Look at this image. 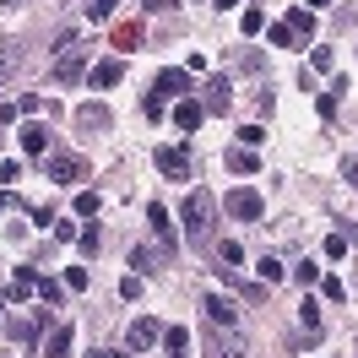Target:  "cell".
I'll list each match as a JSON object with an SVG mask.
<instances>
[{
    "label": "cell",
    "instance_id": "ab89813d",
    "mask_svg": "<svg viewBox=\"0 0 358 358\" xmlns=\"http://www.w3.org/2000/svg\"><path fill=\"white\" fill-rule=\"evenodd\" d=\"M22 174V163H17V157H6V163H0V179H17Z\"/></svg>",
    "mask_w": 358,
    "mask_h": 358
},
{
    "label": "cell",
    "instance_id": "ee69618b",
    "mask_svg": "<svg viewBox=\"0 0 358 358\" xmlns=\"http://www.w3.org/2000/svg\"><path fill=\"white\" fill-rule=\"evenodd\" d=\"M0 6H27V0H0Z\"/></svg>",
    "mask_w": 358,
    "mask_h": 358
},
{
    "label": "cell",
    "instance_id": "e0dca14e",
    "mask_svg": "<svg viewBox=\"0 0 358 358\" xmlns=\"http://www.w3.org/2000/svg\"><path fill=\"white\" fill-rule=\"evenodd\" d=\"M17 66H22V44H11V38H6V44H0V82H6Z\"/></svg>",
    "mask_w": 358,
    "mask_h": 358
},
{
    "label": "cell",
    "instance_id": "3957f363",
    "mask_svg": "<svg viewBox=\"0 0 358 358\" xmlns=\"http://www.w3.org/2000/svg\"><path fill=\"white\" fill-rule=\"evenodd\" d=\"M44 174L55 179V185H76V179L87 174V157H76V152H44Z\"/></svg>",
    "mask_w": 358,
    "mask_h": 358
},
{
    "label": "cell",
    "instance_id": "ac0fdd59",
    "mask_svg": "<svg viewBox=\"0 0 358 358\" xmlns=\"http://www.w3.org/2000/svg\"><path fill=\"white\" fill-rule=\"evenodd\" d=\"M228 169H234V174H255V169H261V157L250 152V147H239V152H228Z\"/></svg>",
    "mask_w": 358,
    "mask_h": 358
},
{
    "label": "cell",
    "instance_id": "7bdbcfd3",
    "mask_svg": "<svg viewBox=\"0 0 358 358\" xmlns=\"http://www.w3.org/2000/svg\"><path fill=\"white\" fill-rule=\"evenodd\" d=\"M348 179H353V185H358V163H348Z\"/></svg>",
    "mask_w": 358,
    "mask_h": 358
},
{
    "label": "cell",
    "instance_id": "1f68e13d",
    "mask_svg": "<svg viewBox=\"0 0 358 358\" xmlns=\"http://www.w3.org/2000/svg\"><path fill=\"white\" fill-rule=\"evenodd\" d=\"M239 141H245L250 152H255V147H261V141H266V131H261V125H245V131H239Z\"/></svg>",
    "mask_w": 358,
    "mask_h": 358
},
{
    "label": "cell",
    "instance_id": "60d3db41",
    "mask_svg": "<svg viewBox=\"0 0 358 358\" xmlns=\"http://www.w3.org/2000/svg\"><path fill=\"white\" fill-rule=\"evenodd\" d=\"M141 6H152V11H169V6H174V0H141Z\"/></svg>",
    "mask_w": 358,
    "mask_h": 358
},
{
    "label": "cell",
    "instance_id": "ffe728a7",
    "mask_svg": "<svg viewBox=\"0 0 358 358\" xmlns=\"http://www.w3.org/2000/svg\"><path fill=\"white\" fill-rule=\"evenodd\" d=\"M141 44V22H120L114 27V49H136Z\"/></svg>",
    "mask_w": 358,
    "mask_h": 358
},
{
    "label": "cell",
    "instance_id": "52a82bcc",
    "mask_svg": "<svg viewBox=\"0 0 358 358\" xmlns=\"http://www.w3.org/2000/svg\"><path fill=\"white\" fill-rule=\"evenodd\" d=\"M17 141H22V152H27V157H44V152H49V125H38V120H27Z\"/></svg>",
    "mask_w": 358,
    "mask_h": 358
},
{
    "label": "cell",
    "instance_id": "f6af8a7d",
    "mask_svg": "<svg viewBox=\"0 0 358 358\" xmlns=\"http://www.w3.org/2000/svg\"><path fill=\"white\" fill-rule=\"evenodd\" d=\"M310 6H331V0H310Z\"/></svg>",
    "mask_w": 358,
    "mask_h": 358
},
{
    "label": "cell",
    "instance_id": "603a6c76",
    "mask_svg": "<svg viewBox=\"0 0 358 358\" xmlns=\"http://www.w3.org/2000/svg\"><path fill=\"white\" fill-rule=\"evenodd\" d=\"M131 266H136V271H157V250H147V245H131Z\"/></svg>",
    "mask_w": 358,
    "mask_h": 358
},
{
    "label": "cell",
    "instance_id": "4dcf8cb0",
    "mask_svg": "<svg viewBox=\"0 0 358 358\" xmlns=\"http://www.w3.org/2000/svg\"><path fill=\"white\" fill-rule=\"evenodd\" d=\"M239 27H245V33H261V27H266V17H261V11H255V6H250L245 17H239Z\"/></svg>",
    "mask_w": 358,
    "mask_h": 358
},
{
    "label": "cell",
    "instance_id": "6da1fadb",
    "mask_svg": "<svg viewBox=\"0 0 358 358\" xmlns=\"http://www.w3.org/2000/svg\"><path fill=\"white\" fill-rule=\"evenodd\" d=\"M179 223H185V239H190V245H212L217 196H212V190H190V196H185V212H179Z\"/></svg>",
    "mask_w": 358,
    "mask_h": 358
},
{
    "label": "cell",
    "instance_id": "83f0119b",
    "mask_svg": "<svg viewBox=\"0 0 358 358\" xmlns=\"http://www.w3.org/2000/svg\"><path fill=\"white\" fill-rule=\"evenodd\" d=\"M98 206H103V201H98L92 190H82V196H76V212H82V217H98Z\"/></svg>",
    "mask_w": 358,
    "mask_h": 358
},
{
    "label": "cell",
    "instance_id": "8d00e7d4",
    "mask_svg": "<svg viewBox=\"0 0 358 358\" xmlns=\"http://www.w3.org/2000/svg\"><path fill=\"white\" fill-rule=\"evenodd\" d=\"M310 66L315 71H331V49H310Z\"/></svg>",
    "mask_w": 358,
    "mask_h": 358
},
{
    "label": "cell",
    "instance_id": "c3c4849f",
    "mask_svg": "<svg viewBox=\"0 0 358 358\" xmlns=\"http://www.w3.org/2000/svg\"><path fill=\"white\" fill-rule=\"evenodd\" d=\"M0 310H6V304H0ZM0 320H6V315H0Z\"/></svg>",
    "mask_w": 358,
    "mask_h": 358
},
{
    "label": "cell",
    "instance_id": "d4e9b609",
    "mask_svg": "<svg viewBox=\"0 0 358 358\" xmlns=\"http://www.w3.org/2000/svg\"><path fill=\"white\" fill-rule=\"evenodd\" d=\"M114 6H120V0H87V22H109Z\"/></svg>",
    "mask_w": 358,
    "mask_h": 358
},
{
    "label": "cell",
    "instance_id": "ba28073f",
    "mask_svg": "<svg viewBox=\"0 0 358 358\" xmlns=\"http://www.w3.org/2000/svg\"><path fill=\"white\" fill-rule=\"evenodd\" d=\"M185 92H190V71H163L152 98H163V103H169V98H185Z\"/></svg>",
    "mask_w": 358,
    "mask_h": 358
},
{
    "label": "cell",
    "instance_id": "44dd1931",
    "mask_svg": "<svg viewBox=\"0 0 358 358\" xmlns=\"http://www.w3.org/2000/svg\"><path fill=\"white\" fill-rule=\"evenodd\" d=\"M71 336H76L71 326H55V336H49V348H44V353H49V358H66V353H71Z\"/></svg>",
    "mask_w": 358,
    "mask_h": 358
},
{
    "label": "cell",
    "instance_id": "7a4b0ae2",
    "mask_svg": "<svg viewBox=\"0 0 358 358\" xmlns=\"http://www.w3.org/2000/svg\"><path fill=\"white\" fill-rule=\"evenodd\" d=\"M82 71H87V49H76V38L71 33H60V55H55V82L60 87H71V82H82Z\"/></svg>",
    "mask_w": 358,
    "mask_h": 358
},
{
    "label": "cell",
    "instance_id": "5b68a950",
    "mask_svg": "<svg viewBox=\"0 0 358 358\" xmlns=\"http://www.w3.org/2000/svg\"><path fill=\"white\" fill-rule=\"evenodd\" d=\"M125 342H131V353H147V348H157V342H163V326L141 315V320H131V336H125Z\"/></svg>",
    "mask_w": 358,
    "mask_h": 358
},
{
    "label": "cell",
    "instance_id": "277c9868",
    "mask_svg": "<svg viewBox=\"0 0 358 358\" xmlns=\"http://www.w3.org/2000/svg\"><path fill=\"white\" fill-rule=\"evenodd\" d=\"M223 212H234V217H245V223H255V217L266 212V201H261V190H250V185H239V190H228V196H223Z\"/></svg>",
    "mask_w": 358,
    "mask_h": 358
},
{
    "label": "cell",
    "instance_id": "8fae6325",
    "mask_svg": "<svg viewBox=\"0 0 358 358\" xmlns=\"http://www.w3.org/2000/svg\"><path fill=\"white\" fill-rule=\"evenodd\" d=\"M33 293H38V271L17 266V277H11V304H22V299H33Z\"/></svg>",
    "mask_w": 358,
    "mask_h": 358
},
{
    "label": "cell",
    "instance_id": "30bf717a",
    "mask_svg": "<svg viewBox=\"0 0 358 358\" xmlns=\"http://www.w3.org/2000/svg\"><path fill=\"white\" fill-rule=\"evenodd\" d=\"M201 120H206V109L196 103V98H179V103H174V125H179V131H196Z\"/></svg>",
    "mask_w": 358,
    "mask_h": 358
},
{
    "label": "cell",
    "instance_id": "f1b7e54d",
    "mask_svg": "<svg viewBox=\"0 0 358 358\" xmlns=\"http://www.w3.org/2000/svg\"><path fill=\"white\" fill-rule=\"evenodd\" d=\"M266 38H271V44H277V49H288V44H293V27H288V22H277V27H271V33H266Z\"/></svg>",
    "mask_w": 358,
    "mask_h": 358
},
{
    "label": "cell",
    "instance_id": "bcb514c9",
    "mask_svg": "<svg viewBox=\"0 0 358 358\" xmlns=\"http://www.w3.org/2000/svg\"><path fill=\"white\" fill-rule=\"evenodd\" d=\"M109 358H131V353H109Z\"/></svg>",
    "mask_w": 358,
    "mask_h": 358
},
{
    "label": "cell",
    "instance_id": "d6986e66",
    "mask_svg": "<svg viewBox=\"0 0 358 358\" xmlns=\"http://www.w3.org/2000/svg\"><path fill=\"white\" fill-rule=\"evenodd\" d=\"M255 271H261V282H282V277H288V266H282L277 255H261V261H255Z\"/></svg>",
    "mask_w": 358,
    "mask_h": 358
},
{
    "label": "cell",
    "instance_id": "9a60e30c",
    "mask_svg": "<svg viewBox=\"0 0 358 358\" xmlns=\"http://www.w3.org/2000/svg\"><path fill=\"white\" fill-rule=\"evenodd\" d=\"M163 348H169V358H185L190 353V331H185V326H169V331H163Z\"/></svg>",
    "mask_w": 358,
    "mask_h": 358
},
{
    "label": "cell",
    "instance_id": "e575fe53",
    "mask_svg": "<svg viewBox=\"0 0 358 358\" xmlns=\"http://www.w3.org/2000/svg\"><path fill=\"white\" fill-rule=\"evenodd\" d=\"M17 109H22V114H38V109H44V98H38V92H22V98H17Z\"/></svg>",
    "mask_w": 358,
    "mask_h": 358
},
{
    "label": "cell",
    "instance_id": "d590c367",
    "mask_svg": "<svg viewBox=\"0 0 358 358\" xmlns=\"http://www.w3.org/2000/svg\"><path fill=\"white\" fill-rule=\"evenodd\" d=\"M55 239H60V245H71V239H82V228H76V223H55Z\"/></svg>",
    "mask_w": 358,
    "mask_h": 358
},
{
    "label": "cell",
    "instance_id": "8992f818",
    "mask_svg": "<svg viewBox=\"0 0 358 358\" xmlns=\"http://www.w3.org/2000/svg\"><path fill=\"white\" fill-rule=\"evenodd\" d=\"M206 320H212V326H217V331H234V320H239V315H234V304H228L223 293H206Z\"/></svg>",
    "mask_w": 358,
    "mask_h": 358
},
{
    "label": "cell",
    "instance_id": "74e56055",
    "mask_svg": "<svg viewBox=\"0 0 358 358\" xmlns=\"http://www.w3.org/2000/svg\"><path fill=\"white\" fill-rule=\"evenodd\" d=\"M293 277H299V282H304V288H310V282H320V266H310V261H304V266L293 271Z\"/></svg>",
    "mask_w": 358,
    "mask_h": 358
},
{
    "label": "cell",
    "instance_id": "5bb4252c",
    "mask_svg": "<svg viewBox=\"0 0 358 358\" xmlns=\"http://www.w3.org/2000/svg\"><path fill=\"white\" fill-rule=\"evenodd\" d=\"M201 109H217V114L228 109V76H212V82H206V103Z\"/></svg>",
    "mask_w": 358,
    "mask_h": 358
},
{
    "label": "cell",
    "instance_id": "7dc6e473",
    "mask_svg": "<svg viewBox=\"0 0 358 358\" xmlns=\"http://www.w3.org/2000/svg\"><path fill=\"white\" fill-rule=\"evenodd\" d=\"M87 358H109V353H87Z\"/></svg>",
    "mask_w": 358,
    "mask_h": 358
},
{
    "label": "cell",
    "instance_id": "f35d334b",
    "mask_svg": "<svg viewBox=\"0 0 358 358\" xmlns=\"http://www.w3.org/2000/svg\"><path fill=\"white\" fill-rule=\"evenodd\" d=\"M76 245L87 250V255H98V228H82V239H76Z\"/></svg>",
    "mask_w": 358,
    "mask_h": 358
},
{
    "label": "cell",
    "instance_id": "836d02e7",
    "mask_svg": "<svg viewBox=\"0 0 358 358\" xmlns=\"http://www.w3.org/2000/svg\"><path fill=\"white\" fill-rule=\"evenodd\" d=\"M299 320H304V331H315V326H320V310H315V299H304V310H299Z\"/></svg>",
    "mask_w": 358,
    "mask_h": 358
},
{
    "label": "cell",
    "instance_id": "2e32d148",
    "mask_svg": "<svg viewBox=\"0 0 358 358\" xmlns=\"http://www.w3.org/2000/svg\"><path fill=\"white\" fill-rule=\"evenodd\" d=\"M147 223H152L157 228V239H163V245H174V223H169V212H163V206H147Z\"/></svg>",
    "mask_w": 358,
    "mask_h": 358
},
{
    "label": "cell",
    "instance_id": "f546056e",
    "mask_svg": "<svg viewBox=\"0 0 358 358\" xmlns=\"http://www.w3.org/2000/svg\"><path fill=\"white\" fill-rule=\"evenodd\" d=\"M66 288H71V293L87 288V266H71V271H66Z\"/></svg>",
    "mask_w": 358,
    "mask_h": 358
},
{
    "label": "cell",
    "instance_id": "7c38bea8",
    "mask_svg": "<svg viewBox=\"0 0 358 358\" xmlns=\"http://www.w3.org/2000/svg\"><path fill=\"white\" fill-rule=\"evenodd\" d=\"M76 125H82V131H103V125H109V109H103V103H82V109H76Z\"/></svg>",
    "mask_w": 358,
    "mask_h": 358
},
{
    "label": "cell",
    "instance_id": "7402d4cb",
    "mask_svg": "<svg viewBox=\"0 0 358 358\" xmlns=\"http://www.w3.org/2000/svg\"><path fill=\"white\" fill-rule=\"evenodd\" d=\"M38 299H44L49 310H55V304L66 299V282H55V277H38Z\"/></svg>",
    "mask_w": 358,
    "mask_h": 358
},
{
    "label": "cell",
    "instance_id": "4fadbf2b",
    "mask_svg": "<svg viewBox=\"0 0 358 358\" xmlns=\"http://www.w3.org/2000/svg\"><path fill=\"white\" fill-rule=\"evenodd\" d=\"M120 76H125V66H120V60H98V66H92V87H114Z\"/></svg>",
    "mask_w": 358,
    "mask_h": 358
},
{
    "label": "cell",
    "instance_id": "484cf974",
    "mask_svg": "<svg viewBox=\"0 0 358 358\" xmlns=\"http://www.w3.org/2000/svg\"><path fill=\"white\" fill-rule=\"evenodd\" d=\"M288 27H293V33H315V17L304 11V6H293V11H288Z\"/></svg>",
    "mask_w": 358,
    "mask_h": 358
},
{
    "label": "cell",
    "instance_id": "cb8c5ba5",
    "mask_svg": "<svg viewBox=\"0 0 358 358\" xmlns=\"http://www.w3.org/2000/svg\"><path fill=\"white\" fill-rule=\"evenodd\" d=\"M6 336H17V342H33V336H38V320H6Z\"/></svg>",
    "mask_w": 358,
    "mask_h": 358
},
{
    "label": "cell",
    "instance_id": "b9f144b4",
    "mask_svg": "<svg viewBox=\"0 0 358 358\" xmlns=\"http://www.w3.org/2000/svg\"><path fill=\"white\" fill-rule=\"evenodd\" d=\"M212 6H217V11H228V6H239V0H212Z\"/></svg>",
    "mask_w": 358,
    "mask_h": 358
},
{
    "label": "cell",
    "instance_id": "d6a6232c",
    "mask_svg": "<svg viewBox=\"0 0 358 358\" xmlns=\"http://www.w3.org/2000/svg\"><path fill=\"white\" fill-rule=\"evenodd\" d=\"M326 255H331V261H342V255H348V234H331V239H326Z\"/></svg>",
    "mask_w": 358,
    "mask_h": 358
},
{
    "label": "cell",
    "instance_id": "4316f807",
    "mask_svg": "<svg viewBox=\"0 0 358 358\" xmlns=\"http://www.w3.org/2000/svg\"><path fill=\"white\" fill-rule=\"evenodd\" d=\"M320 293H326L331 304H342V299H348V288H342V277H320Z\"/></svg>",
    "mask_w": 358,
    "mask_h": 358
},
{
    "label": "cell",
    "instance_id": "9c48e42d",
    "mask_svg": "<svg viewBox=\"0 0 358 358\" xmlns=\"http://www.w3.org/2000/svg\"><path fill=\"white\" fill-rule=\"evenodd\" d=\"M157 169H163L169 179H185L190 174V157L179 152V147H157Z\"/></svg>",
    "mask_w": 358,
    "mask_h": 358
}]
</instances>
